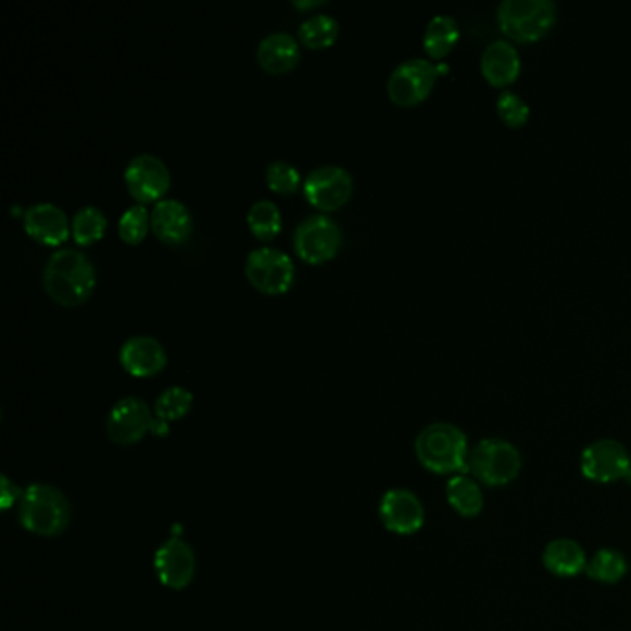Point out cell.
<instances>
[{
  "label": "cell",
  "instance_id": "cell-10",
  "mask_svg": "<svg viewBox=\"0 0 631 631\" xmlns=\"http://www.w3.org/2000/svg\"><path fill=\"white\" fill-rule=\"evenodd\" d=\"M154 413L149 404L139 396H125L113 404L108 413L106 433L110 441L119 446H131L151 431L154 426Z\"/></svg>",
  "mask_w": 631,
  "mask_h": 631
},
{
  "label": "cell",
  "instance_id": "cell-13",
  "mask_svg": "<svg viewBox=\"0 0 631 631\" xmlns=\"http://www.w3.org/2000/svg\"><path fill=\"white\" fill-rule=\"evenodd\" d=\"M154 572L163 588L171 591H184L194 580L197 557L193 546L184 539H167L157 546L154 554Z\"/></svg>",
  "mask_w": 631,
  "mask_h": 631
},
{
  "label": "cell",
  "instance_id": "cell-9",
  "mask_svg": "<svg viewBox=\"0 0 631 631\" xmlns=\"http://www.w3.org/2000/svg\"><path fill=\"white\" fill-rule=\"evenodd\" d=\"M294 251L307 263H323L336 256L341 247V228L325 215L315 213L294 228Z\"/></svg>",
  "mask_w": 631,
  "mask_h": 631
},
{
  "label": "cell",
  "instance_id": "cell-26",
  "mask_svg": "<svg viewBox=\"0 0 631 631\" xmlns=\"http://www.w3.org/2000/svg\"><path fill=\"white\" fill-rule=\"evenodd\" d=\"M108 219L101 207L81 206L71 220V234L78 244H93L104 236Z\"/></svg>",
  "mask_w": 631,
  "mask_h": 631
},
{
  "label": "cell",
  "instance_id": "cell-22",
  "mask_svg": "<svg viewBox=\"0 0 631 631\" xmlns=\"http://www.w3.org/2000/svg\"><path fill=\"white\" fill-rule=\"evenodd\" d=\"M457 39H459L457 21L452 15L439 13V15H433L430 23L426 25L422 45L431 58L441 60L456 47Z\"/></svg>",
  "mask_w": 631,
  "mask_h": 631
},
{
  "label": "cell",
  "instance_id": "cell-5",
  "mask_svg": "<svg viewBox=\"0 0 631 631\" xmlns=\"http://www.w3.org/2000/svg\"><path fill=\"white\" fill-rule=\"evenodd\" d=\"M522 469V457L515 444L506 439L489 438L476 444L470 452L469 470L476 481L489 488H504L517 480Z\"/></svg>",
  "mask_w": 631,
  "mask_h": 631
},
{
  "label": "cell",
  "instance_id": "cell-6",
  "mask_svg": "<svg viewBox=\"0 0 631 631\" xmlns=\"http://www.w3.org/2000/svg\"><path fill=\"white\" fill-rule=\"evenodd\" d=\"M439 75H441L439 63L425 58L404 60L389 75V99L399 106H415L431 93Z\"/></svg>",
  "mask_w": 631,
  "mask_h": 631
},
{
  "label": "cell",
  "instance_id": "cell-27",
  "mask_svg": "<svg viewBox=\"0 0 631 631\" xmlns=\"http://www.w3.org/2000/svg\"><path fill=\"white\" fill-rule=\"evenodd\" d=\"M247 223L257 239L270 241L281 230V213L275 202L269 199H260L249 207Z\"/></svg>",
  "mask_w": 631,
  "mask_h": 631
},
{
  "label": "cell",
  "instance_id": "cell-11",
  "mask_svg": "<svg viewBox=\"0 0 631 631\" xmlns=\"http://www.w3.org/2000/svg\"><path fill=\"white\" fill-rule=\"evenodd\" d=\"M354 181L349 171L341 165L326 163L310 171L304 180V194L313 206L323 212H331L343 206L351 199Z\"/></svg>",
  "mask_w": 631,
  "mask_h": 631
},
{
  "label": "cell",
  "instance_id": "cell-21",
  "mask_svg": "<svg viewBox=\"0 0 631 631\" xmlns=\"http://www.w3.org/2000/svg\"><path fill=\"white\" fill-rule=\"evenodd\" d=\"M446 501L452 509L465 519L478 517L483 509V493L480 483L467 475L452 476L446 483Z\"/></svg>",
  "mask_w": 631,
  "mask_h": 631
},
{
  "label": "cell",
  "instance_id": "cell-24",
  "mask_svg": "<svg viewBox=\"0 0 631 631\" xmlns=\"http://www.w3.org/2000/svg\"><path fill=\"white\" fill-rule=\"evenodd\" d=\"M626 572H628L626 557L613 548H602V551L596 552L585 567V575L591 580L607 583V585L619 583L624 578Z\"/></svg>",
  "mask_w": 631,
  "mask_h": 631
},
{
  "label": "cell",
  "instance_id": "cell-18",
  "mask_svg": "<svg viewBox=\"0 0 631 631\" xmlns=\"http://www.w3.org/2000/svg\"><path fill=\"white\" fill-rule=\"evenodd\" d=\"M151 228L165 243H181L193 230V217L178 199H162L152 207Z\"/></svg>",
  "mask_w": 631,
  "mask_h": 631
},
{
  "label": "cell",
  "instance_id": "cell-4",
  "mask_svg": "<svg viewBox=\"0 0 631 631\" xmlns=\"http://www.w3.org/2000/svg\"><path fill=\"white\" fill-rule=\"evenodd\" d=\"M496 21L507 38L531 43L551 31L557 21V7L552 0H502Z\"/></svg>",
  "mask_w": 631,
  "mask_h": 631
},
{
  "label": "cell",
  "instance_id": "cell-32",
  "mask_svg": "<svg viewBox=\"0 0 631 631\" xmlns=\"http://www.w3.org/2000/svg\"><path fill=\"white\" fill-rule=\"evenodd\" d=\"M293 4L296 8L319 7V4H323V0H319V2H299V0H294Z\"/></svg>",
  "mask_w": 631,
  "mask_h": 631
},
{
  "label": "cell",
  "instance_id": "cell-1",
  "mask_svg": "<svg viewBox=\"0 0 631 631\" xmlns=\"http://www.w3.org/2000/svg\"><path fill=\"white\" fill-rule=\"evenodd\" d=\"M94 286L93 262L78 249H58L45 263V291L63 306H78L88 301Z\"/></svg>",
  "mask_w": 631,
  "mask_h": 631
},
{
  "label": "cell",
  "instance_id": "cell-20",
  "mask_svg": "<svg viewBox=\"0 0 631 631\" xmlns=\"http://www.w3.org/2000/svg\"><path fill=\"white\" fill-rule=\"evenodd\" d=\"M588 561L583 546L572 539H554L544 546L543 565L559 578H575L585 570Z\"/></svg>",
  "mask_w": 631,
  "mask_h": 631
},
{
  "label": "cell",
  "instance_id": "cell-23",
  "mask_svg": "<svg viewBox=\"0 0 631 631\" xmlns=\"http://www.w3.org/2000/svg\"><path fill=\"white\" fill-rule=\"evenodd\" d=\"M339 21L328 13H315L302 21L299 26V39L310 49H325L338 39Z\"/></svg>",
  "mask_w": 631,
  "mask_h": 631
},
{
  "label": "cell",
  "instance_id": "cell-28",
  "mask_svg": "<svg viewBox=\"0 0 631 631\" xmlns=\"http://www.w3.org/2000/svg\"><path fill=\"white\" fill-rule=\"evenodd\" d=\"M151 225V213L144 204H131L126 207L119 219V236L126 243L138 244L143 241Z\"/></svg>",
  "mask_w": 631,
  "mask_h": 631
},
{
  "label": "cell",
  "instance_id": "cell-8",
  "mask_svg": "<svg viewBox=\"0 0 631 631\" xmlns=\"http://www.w3.org/2000/svg\"><path fill=\"white\" fill-rule=\"evenodd\" d=\"M581 475L596 483L624 480L631 483V456L615 439H601L581 452Z\"/></svg>",
  "mask_w": 631,
  "mask_h": 631
},
{
  "label": "cell",
  "instance_id": "cell-16",
  "mask_svg": "<svg viewBox=\"0 0 631 631\" xmlns=\"http://www.w3.org/2000/svg\"><path fill=\"white\" fill-rule=\"evenodd\" d=\"M25 230L39 243L60 244L70 238L67 213L52 202H36L25 210Z\"/></svg>",
  "mask_w": 631,
  "mask_h": 631
},
{
  "label": "cell",
  "instance_id": "cell-3",
  "mask_svg": "<svg viewBox=\"0 0 631 631\" xmlns=\"http://www.w3.org/2000/svg\"><path fill=\"white\" fill-rule=\"evenodd\" d=\"M415 456L433 475H465L469 470V441L456 425L431 422L415 439Z\"/></svg>",
  "mask_w": 631,
  "mask_h": 631
},
{
  "label": "cell",
  "instance_id": "cell-19",
  "mask_svg": "<svg viewBox=\"0 0 631 631\" xmlns=\"http://www.w3.org/2000/svg\"><path fill=\"white\" fill-rule=\"evenodd\" d=\"M256 56L263 70L281 75L293 70L301 60V45L289 31H270L257 45Z\"/></svg>",
  "mask_w": 631,
  "mask_h": 631
},
{
  "label": "cell",
  "instance_id": "cell-30",
  "mask_svg": "<svg viewBox=\"0 0 631 631\" xmlns=\"http://www.w3.org/2000/svg\"><path fill=\"white\" fill-rule=\"evenodd\" d=\"M496 112L507 126L519 128L530 119V106L520 94L504 89L496 99Z\"/></svg>",
  "mask_w": 631,
  "mask_h": 631
},
{
  "label": "cell",
  "instance_id": "cell-29",
  "mask_svg": "<svg viewBox=\"0 0 631 631\" xmlns=\"http://www.w3.org/2000/svg\"><path fill=\"white\" fill-rule=\"evenodd\" d=\"M265 178H267V186L281 194L294 193L301 184V173L286 160L270 162L265 171Z\"/></svg>",
  "mask_w": 631,
  "mask_h": 631
},
{
  "label": "cell",
  "instance_id": "cell-14",
  "mask_svg": "<svg viewBox=\"0 0 631 631\" xmlns=\"http://www.w3.org/2000/svg\"><path fill=\"white\" fill-rule=\"evenodd\" d=\"M381 525L396 535H413L425 526V506L417 494L407 489H389L378 506Z\"/></svg>",
  "mask_w": 631,
  "mask_h": 631
},
{
  "label": "cell",
  "instance_id": "cell-12",
  "mask_svg": "<svg viewBox=\"0 0 631 631\" xmlns=\"http://www.w3.org/2000/svg\"><path fill=\"white\" fill-rule=\"evenodd\" d=\"M126 188L131 197L139 202L162 201L171 186V171L167 163L156 154H138L131 157L125 169Z\"/></svg>",
  "mask_w": 631,
  "mask_h": 631
},
{
  "label": "cell",
  "instance_id": "cell-31",
  "mask_svg": "<svg viewBox=\"0 0 631 631\" xmlns=\"http://www.w3.org/2000/svg\"><path fill=\"white\" fill-rule=\"evenodd\" d=\"M21 494H23V489L17 488L8 476H2V496H0V501H2V509L4 512L20 504Z\"/></svg>",
  "mask_w": 631,
  "mask_h": 631
},
{
  "label": "cell",
  "instance_id": "cell-7",
  "mask_svg": "<svg viewBox=\"0 0 631 631\" xmlns=\"http://www.w3.org/2000/svg\"><path fill=\"white\" fill-rule=\"evenodd\" d=\"M244 273L254 288L267 294H281L294 281V263L286 252L276 247H260L249 252Z\"/></svg>",
  "mask_w": 631,
  "mask_h": 631
},
{
  "label": "cell",
  "instance_id": "cell-25",
  "mask_svg": "<svg viewBox=\"0 0 631 631\" xmlns=\"http://www.w3.org/2000/svg\"><path fill=\"white\" fill-rule=\"evenodd\" d=\"M193 406V393L184 386H171L157 394L154 402V417L169 425L173 420L184 419Z\"/></svg>",
  "mask_w": 631,
  "mask_h": 631
},
{
  "label": "cell",
  "instance_id": "cell-2",
  "mask_svg": "<svg viewBox=\"0 0 631 631\" xmlns=\"http://www.w3.org/2000/svg\"><path fill=\"white\" fill-rule=\"evenodd\" d=\"M17 519L23 530L38 538H58L67 531L73 520L67 494L51 483H31L23 489L17 504Z\"/></svg>",
  "mask_w": 631,
  "mask_h": 631
},
{
  "label": "cell",
  "instance_id": "cell-17",
  "mask_svg": "<svg viewBox=\"0 0 631 631\" xmlns=\"http://www.w3.org/2000/svg\"><path fill=\"white\" fill-rule=\"evenodd\" d=\"M520 67L519 51L507 39H494L481 52V75L496 88H506L517 80Z\"/></svg>",
  "mask_w": 631,
  "mask_h": 631
},
{
  "label": "cell",
  "instance_id": "cell-15",
  "mask_svg": "<svg viewBox=\"0 0 631 631\" xmlns=\"http://www.w3.org/2000/svg\"><path fill=\"white\" fill-rule=\"evenodd\" d=\"M119 362L128 375L147 378L157 375L167 365V351L154 336L138 333L121 344Z\"/></svg>",
  "mask_w": 631,
  "mask_h": 631
}]
</instances>
